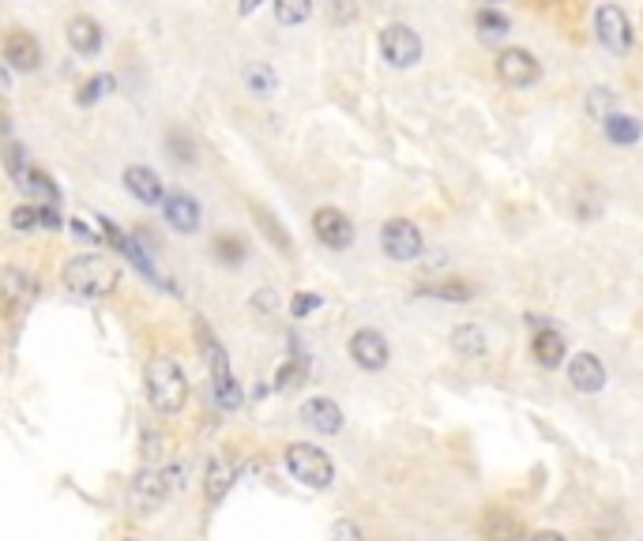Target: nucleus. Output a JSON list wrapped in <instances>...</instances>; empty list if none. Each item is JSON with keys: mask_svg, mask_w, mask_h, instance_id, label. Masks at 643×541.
<instances>
[{"mask_svg": "<svg viewBox=\"0 0 643 541\" xmlns=\"http://www.w3.org/2000/svg\"><path fill=\"white\" fill-rule=\"evenodd\" d=\"M143 387H147V402L158 414H181L189 402V380L173 357H151L143 369Z\"/></svg>", "mask_w": 643, "mask_h": 541, "instance_id": "f257e3e1", "label": "nucleus"}, {"mask_svg": "<svg viewBox=\"0 0 643 541\" xmlns=\"http://www.w3.org/2000/svg\"><path fill=\"white\" fill-rule=\"evenodd\" d=\"M64 286L72 290L76 297H87V301H102V297H110L117 290V282H121V271L113 267L106 256H95V252H87V256H72V260L64 263Z\"/></svg>", "mask_w": 643, "mask_h": 541, "instance_id": "f03ea898", "label": "nucleus"}, {"mask_svg": "<svg viewBox=\"0 0 643 541\" xmlns=\"http://www.w3.org/2000/svg\"><path fill=\"white\" fill-rule=\"evenodd\" d=\"M196 324V342H200V354H204L207 369H211V384H215V402H219L222 410H237L245 395H241V387H237L234 372H230V357L222 350V342L211 335V327H207L204 316H196L192 320Z\"/></svg>", "mask_w": 643, "mask_h": 541, "instance_id": "7ed1b4c3", "label": "nucleus"}, {"mask_svg": "<svg viewBox=\"0 0 643 541\" xmlns=\"http://www.w3.org/2000/svg\"><path fill=\"white\" fill-rule=\"evenodd\" d=\"M286 466L305 489H328L335 481V466H331L328 451L316 448V444H290L286 448Z\"/></svg>", "mask_w": 643, "mask_h": 541, "instance_id": "20e7f679", "label": "nucleus"}, {"mask_svg": "<svg viewBox=\"0 0 643 541\" xmlns=\"http://www.w3.org/2000/svg\"><path fill=\"white\" fill-rule=\"evenodd\" d=\"M380 53L392 68H414L422 61V38L407 23H388L380 31Z\"/></svg>", "mask_w": 643, "mask_h": 541, "instance_id": "39448f33", "label": "nucleus"}, {"mask_svg": "<svg viewBox=\"0 0 643 541\" xmlns=\"http://www.w3.org/2000/svg\"><path fill=\"white\" fill-rule=\"evenodd\" d=\"M380 248L388 252V260L395 263H407V260H418L422 256V230L410 222V218H388L384 230H380Z\"/></svg>", "mask_w": 643, "mask_h": 541, "instance_id": "423d86ee", "label": "nucleus"}, {"mask_svg": "<svg viewBox=\"0 0 643 541\" xmlns=\"http://www.w3.org/2000/svg\"><path fill=\"white\" fill-rule=\"evenodd\" d=\"M595 31H598V42L610 49V53H628L632 49V23H628L625 8L617 4H602L595 12Z\"/></svg>", "mask_w": 643, "mask_h": 541, "instance_id": "0eeeda50", "label": "nucleus"}, {"mask_svg": "<svg viewBox=\"0 0 643 541\" xmlns=\"http://www.w3.org/2000/svg\"><path fill=\"white\" fill-rule=\"evenodd\" d=\"M38 282L27 267H4L0 271V312H23L34 301Z\"/></svg>", "mask_w": 643, "mask_h": 541, "instance_id": "6e6552de", "label": "nucleus"}, {"mask_svg": "<svg viewBox=\"0 0 643 541\" xmlns=\"http://www.w3.org/2000/svg\"><path fill=\"white\" fill-rule=\"evenodd\" d=\"M350 357H354V365L365 372H380L388 365V339L373 331V327H361L350 335Z\"/></svg>", "mask_w": 643, "mask_h": 541, "instance_id": "1a4fd4ad", "label": "nucleus"}, {"mask_svg": "<svg viewBox=\"0 0 643 541\" xmlns=\"http://www.w3.org/2000/svg\"><path fill=\"white\" fill-rule=\"evenodd\" d=\"M313 233L328 248H335V252H343V248L354 245V222H350L339 207H320L313 215Z\"/></svg>", "mask_w": 643, "mask_h": 541, "instance_id": "9d476101", "label": "nucleus"}, {"mask_svg": "<svg viewBox=\"0 0 643 541\" xmlns=\"http://www.w3.org/2000/svg\"><path fill=\"white\" fill-rule=\"evenodd\" d=\"M497 76L508 87H531V83H538L542 68H538L534 53H527V49H504L501 57H497Z\"/></svg>", "mask_w": 643, "mask_h": 541, "instance_id": "9b49d317", "label": "nucleus"}, {"mask_svg": "<svg viewBox=\"0 0 643 541\" xmlns=\"http://www.w3.org/2000/svg\"><path fill=\"white\" fill-rule=\"evenodd\" d=\"M568 384L583 391V395H598L606 387V365L602 357L591 354V350H580V354L568 361Z\"/></svg>", "mask_w": 643, "mask_h": 541, "instance_id": "f8f14e48", "label": "nucleus"}, {"mask_svg": "<svg viewBox=\"0 0 643 541\" xmlns=\"http://www.w3.org/2000/svg\"><path fill=\"white\" fill-rule=\"evenodd\" d=\"M166 493H170V474H166V470H151V466L140 470V474L132 478V489H128L132 504L143 511H151L155 504H162Z\"/></svg>", "mask_w": 643, "mask_h": 541, "instance_id": "ddd939ff", "label": "nucleus"}, {"mask_svg": "<svg viewBox=\"0 0 643 541\" xmlns=\"http://www.w3.org/2000/svg\"><path fill=\"white\" fill-rule=\"evenodd\" d=\"M4 61H8V68H16V72H34L38 61H42L38 38L27 31H12L4 38Z\"/></svg>", "mask_w": 643, "mask_h": 541, "instance_id": "4468645a", "label": "nucleus"}, {"mask_svg": "<svg viewBox=\"0 0 643 541\" xmlns=\"http://www.w3.org/2000/svg\"><path fill=\"white\" fill-rule=\"evenodd\" d=\"M301 421H305L309 429H316V433L335 436L343 429V410H339V402L331 399H309L301 402Z\"/></svg>", "mask_w": 643, "mask_h": 541, "instance_id": "2eb2a0df", "label": "nucleus"}, {"mask_svg": "<svg viewBox=\"0 0 643 541\" xmlns=\"http://www.w3.org/2000/svg\"><path fill=\"white\" fill-rule=\"evenodd\" d=\"M162 215H166V222H170L177 233H196L200 230V203L192 200V196H185V192H173V196H166L162 200Z\"/></svg>", "mask_w": 643, "mask_h": 541, "instance_id": "dca6fc26", "label": "nucleus"}, {"mask_svg": "<svg viewBox=\"0 0 643 541\" xmlns=\"http://www.w3.org/2000/svg\"><path fill=\"white\" fill-rule=\"evenodd\" d=\"M534 361L542 365V369H557L561 361H565V339H561V331H553V327H538L534 331Z\"/></svg>", "mask_w": 643, "mask_h": 541, "instance_id": "f3484780", "label": "nucleus"}, {"mask_svg": "<svg viewBox=\"0 0 643 541\" xmlns=\"http://www.w3.org/2000/svg\"><path fill=\"white\" fill-rule=\"evenodd\" d=\"M68 46L83 53V57H95L98 49H102V27L91 16H76L68 23Z\"/></svg>", "mask_w": 643, "mask_h": 541, "instance_id": "a211bd4d", "label": "nucleus"}, {"mask_svg": "<svg viewBox=\"0 0 643 541\" xmlns=\"http://www.w3.org/2000/svg\"><path fill=\"white\" fill-rule=\"evenodd\" d=\"M125 188L140 203H162V181H158V173L147 170V166H128Z\"/></svg>", "mask_w": 643, "mask_h": 541, "instance_id": "6ab92c4d", "label": "nucleus"}, {"mask_svg": "<svg viewBox=\"0 0 643 541\" xmlns=\"http://www.w3.org/2000/svg\"><path fill=\"white\" fill-rule=\"evenodd\" d=\"M482 534L489 541H523V526L516 515H508L504 508H489L482 515Z\"/></svg>", "mask_w": 643, "mask_h": 541, "instance_id": "aec40b11", "label": "nucleus"}, {"mask_svg": "<svg viewBox=\"0 0 643 541\" xmlns=\"http://www.w3.org/2000/svg\"><path fill=\"white\" fill-rule=\"evenodd\" d=\"M230 485H234V466L226 463V459H211V463H207V478H204L207 504H219L222 496L230 493Z\"/></svg>", "mask_w": 643, "mask_h": 541, "instance_id": "412c9836", "label": "nucleus"}, {"mask_svg": "<svg viewBox=\"0 0 643 541\" xmlns=\"http://www.w3.org/2000/svg\"><path fill=\"white\" fill-rule=\"evenodd\" d=\"M452 350L463 357H482L486 354V331L478 324H459L452 327Z\"/></svg>", "mask_w": 643, "mask_h": 541, "instance_id": "4be33fe9", "label": "nucleus"}, {"mask_svg": "<svg viewBox=\"0 0 643 541\" xmlns=\"http://www.w3.org/2000/svg\"><path fill=\"white\" fill-rule=\"evenodd\" d=\"M418 294L422 297H437V301H448V305H463V301H471L474 286L459 279H444V282H429V286H418Z\"/></svg>", "mask_w": 643, "mask_h": 541, "instance_id": "5701e85b", "label": "nucleus"}, {"mask_svg": "<svg viewBox=\"0 0 643 541\" xmlns=\"http://www.w3.org/2000/svg\"><path fill=\"white\" fill-rule=\"evenodd\" d=\"M602 124H606V136H610L613 143H621V147H636V143H640V121H636V117L610 113Z\"/></svg>", "mask_w": 643, "mask_h": 541, "instance_id": "b1692460", "label": "nucleus"}, {"mask_svg": "<svg viewBox=\"0 0 643 541\" xmlns=\"http://www.w3.org/2000/svg\"><path fill=\"white\" fill-rule=\"evenodd\" d=\"M61 218L53 215V207H34V203H23L12 211V230H34V226H57Z\"/></svg>", "mask_w": 643, "mask_h": 541, "instance_id": "393cba45", "label": "nucleus"}, {"mask_svg": "<svg viewBox=\"0 0 643 541\" xmlns=\"http://www.w3.org/2000/svg\"><path fill=\"white\" fill-rule=\"evenodd\" d=\"M16 181H19V188H23V192H31V196H38V200H46V207H53V203H57V185H53V181H49L42 170H31V166H27V170L16 177Z\"/></svg>", "mask_w": 643, "mask_h": 541, "instance_id": "a878e982", "label": "nucleus"}, {"mask_svg": "<svg viewBox=\"0 0 643 541\" xmlns=\"http://www.w3.org/2000/svg\"><path fill=\"white\" fill-rule=\"evenodd\" d=\"M474 27H478V34H482L486 42H493V38H504V34L512 31L508 16H501L497 8H478V16H474Z\"/></svg>", "mask_w": 643, "mask_h": 541, "instance_id": "bb28decb", "label": "nucleus"}, {"mask_svg": "<svg viewBox=\"0 0 643 541\" xmlns=\"http://www.w3.org/2000/svg\"><path fill=\"white\" fill-rule=\"evenodd\" d=\"M313 16V0H275V19L283 27H298Z\"/></svg>", "mask_w": 643, "mask_h": 541, "instance_id": "cd10ccee", "label": "nucleus"}, {"mask_svg": "<svg viewBox=\"0 0 643 541\" xmlns=\"http://www.w3.org/2000/svg\"><path fill=\"white\" fill-rule=\"evenodd\" d=\"M117 87V79L113 76H95V79H87L83 87H79V94H76V102L79 106H95L98 98H106V94Z\"/></svg>", "mask_w": 643, "mask_h": 541, "instance_id": "c85d7f7f", "label": "nucleus"}, {"mask_svg": "<svg viewBox=\"0 0 643 541\" xmlns=\"http://www.w3.org/2000/svg\"><path fill=\"white\" fill-rule=\"evenodd\" d=\"M245 83H249V91L256 94V98H271V94H275V72H271L267 64L249 68V72H245Z\"/></svg>", "mask_w": 643, "mask_h": 541, "instance_id": "c756f323", "label": "nucleus"}, {"mask_svg": "<svg viewBox=\"0 0 643 541\" xmlns=\"http://www.w3.org/2000/svg\"><path fill=\"white\" fill-rule=\"evenodd\" d=\"M252 215H256V222H260V230H264L267 237H271V245H275V248H283V252H290V233H286L283 226L275 222V218L267 215L264 207H252Z\"/></svg>", "mask_w": 643, "mask_h": 541, "instance_id": "7c9ffc66", "label": "nucleus"}, {"mask_svg": "<svg viewBox=\"0 0 643 541\" xmlns=\"http://www.w3.org/2000/svg\"><path fill=\"white\" fill-rule=\"evenodd\" d=\"M587 113H591L595 121H606L610 113H617V94L606 91V87L591 91V98H587Z\"/></svg>", "mask_w": 643, "mask_h": 541, "instance_id": "2f4dec72", "label": "nucleus"}, {"mask_svg": "<svg viewBox=\"0 0 643 541\" xmlns=\"http://www.w3.org/2000/svg\"><path fill=\"white\" fill-rule=\"evenodd\" d=\"M301 380H305V361H301V357H290L283 369H279V376H275L279 391H290V387H298Z\"/></svg>", "mask_w": 643, "mask_h": 541, "instance_id": "473e14b6", "label": "nucleus"}, {"mask_svg": "<svg viewBox=\"0 0 643 541\" xmlns=\"http://www.w3.org/2000/svg\"><path fill=\"white\" fill-rule=\"evenodd\" d=\"M219 260H226V263H241L245 260V245L237 241V237H219Z\"/></svg>", "mask_w": 643, "mask_h": 541, "instance_id": "72a5a7b5", "label": "nucleus"}, {"mask_svg": "<svg viewBox=\"0 0 643 541\" xmlns=\"http://www.w3.org/2000/svg\"><path fill=\"white\" fill-rule=\"evenodd\" d=\"M331 541H365V538H361L358 523H350V519H339V523L331 526Z\"/></svg>", "mask_w": 643, "mask_h": 541, "instance_id": "f704fd0d", "label": "nucleus"}, {"mask_svg": "<svg viewBox=\"0 0 643 541\" xmlns=\"http://www.w3.org/2000/svg\"><path fill=\"white\" fill-rule=\"evenodd\" d=\"M320 309V297L316 294H294V301H290V312H294V316H309V312H316Z\"/></svg>", "mask_w": 643, "mask_h": 541, "instance_id": "c9c22d12", "label": "nucleus"}, {"mask_svg": "<svg viewBox=\"0 0 643 541\" xmlns=\"http://www.w3.org/2000/svg\"><path fill=\"white\" fill-rule=\"evenodd\" d=\"M252 305L264 312V316H271V312L279 309V305H275V294H271V290H260V294H252Z\"/></svg>", "mask_w": 643, "mask_h": 541, "instance_id": "e433bc0d", "label": "nucleus"}, {"mask_svg": "<svg viewBox=\"0 0 643 541\" xmlns=\"http://www.w3.org/2000/svg\"><path fill=\"white\" fill-rule=\"evenodd\" d=\"M260 4H264V0H241V4H237V12H241V16H252Z\"/></svg>", "mask_w": 643, "mask_h": 541, "instance_id": "4c0bfd02", "label": "nucleus"}, {"mask_svg": "<svg viewBox=\"0 0 643 541\" xmlns=\"http://www.w3.org/2000/svg\"><path fill=\"white\" fill-rule=\"evenodd\" d=\"M531 541H568L565 534H557V530H542V534H534Z\"/></svg>", "mask_w": 643, "mask_h": 541, "instance_id": "58836bf2", "label": "nucleus"}, {"mask_svg": "<svg viewBox=\"0 0 643 541\" xmlns=\"http://www.w3.org/2000/svg\"><path fill=\"white\" fill-rule=\"evenodd\" d=\"M8 91H12V76L0 68V94H8Z\"/></svg>", "mask_w": 643, "mask_h": 541, "instance_id": "ea45409f", "label": "nucleus"}, {"mask_svg": "<svg viewBox=\"0 0 643 541\" xmlns=\"http://www.w3.org/2000/svg\"><path fill=\"white\" fill-rule=\"evenodd\" d=\"M493 4H501V0H482V8H493Z\"/></svg>", "mask_w": 643, "mask_h": 541, "instance_id": "a19ab883", "label": "nucleus"}, {"mask_svg": "<svg viewBox=\"0 0 643 541\" xmlns=\"http://www.w3.org/2000/svg\"><path fill=\"white\" fill-rule=\"evenodd\" d=\"M128 541H136V538H128Z\"/></svg>", "mask_w": 643, "mask_h": 541, "instance_id": "79ce46f5", "label": "nucleus"}]
</instances>
